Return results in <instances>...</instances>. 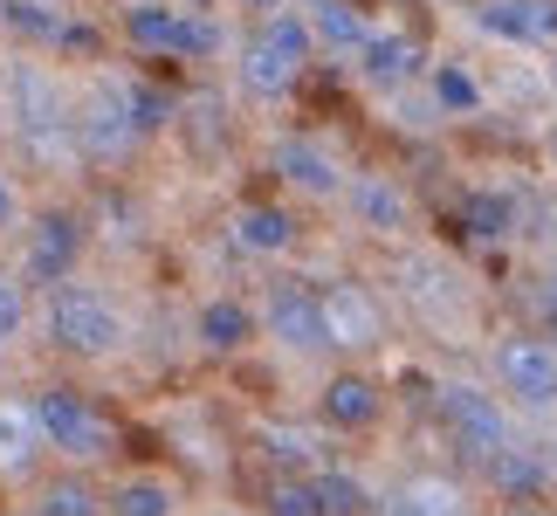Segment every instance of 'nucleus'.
I'll list each match as a JSON object with an SVG mask.
<instances>
[{
    "mask_svg": "<svg viewBox=\"0 0 557 516\" xmlns=\"http://www.w3.org/2000/svg\"><path fill=\"white\" fill-rule=\"evenodd\" d=\"M165 111H173V97H165V90H132V124H138V132H159Z\"/></svg>",
    "mask_w": 557,
    "mask_h": 516,
    "instance_id": "obj_28",
    "label": "nucleus"
},
{
    "mask_svg": "<svg viewBox=\"0 0 557 516\" xmlns=\"http://www.w3.org/2000/svg\"><path fill=\"white\" fill-rule=\"evenodd\" d=\"M200 337L213 344V352H234V344L248 337V310L242 304H207L200 310Z\"/></svg>",
    "mask_w": 557,
    "mask_h": 516,
    "instance_id": "obj_21",
    "label": "nucleus"
},
{
    "mask_svg": "<svg viewBox=\"0 0 557 516\" xmlns=\"http://www.w3.org/2000/svg\"><path fill=\"white\" fill-rule=\"evenodd\" d=\"M317 304H324V337L331 344H345V352H372L379 344V310L358 283H331Z\"/></svg>",
    "mask_w": 557,
    "mask_h": 516,
    "instance_id": "obj_6",
    "label": "nucleus"
},
{
    "mask_svg": "<svg viewBox=\"0 0 557 516\" xmlns=\"http://www.w3.org/2000/svg\"><path fill=\"white\" fill-rule=\"evenodd\" d=\"M289 242H296V228H289L283 207H248V213H242V248L275 255V248H289Z\"/></svg>",
    "mask_w": 557,
    "mask_h": 516,
    "instance_id": "obj_17",
    "label": "nucleus"
},
{
    "mask_svg": "<svg viewBox=\"0 0 557 516\" xmlns=\"http://www.w3.org/2000/svg\"><path fill=\"white\" fill-rule=\"evenodd\" d=\"M35 447H41V414L35 406L0 400V462L21 468V462H35Z\"/></svg>",
    "mask_w": 557,
    "mask_h": 516,
    "instance_id": "obj_13",
    "label": "nucleus"
},
{
    "mask_svg": "<svg viewBox=\"0 0 557 516\" xmlns=\"http://www.w3.org/2000/svg\"><path fill=\"white\" fill-rule=\"evenodd\" d=\"M180 21H186V14H173V8H132V14H124V35H132L138 49L180 56Z\"/></svg>",
    "mask_w": 557,
    "mask_h": 516,
    "instance_id": "obj_15",
    "label": "nucleus"
},
{
    "mask_svg": "<svg viewBox=\"0 0 557 516\" xmlns=\"http://www.w3.org/2000/svg\"><path fill=\"white\" fill-rule=\"evenodd\" d=\"M496 372H503V385H509L523 406H557V352H550V344L509 337L503 352H496Z\"/></svg>",
    "mask_w": 557,
    "mask_h": 516,
    "instance_id": "obj_5",
    "label": "nucleus"
},
{
    "mask_svg": "<svg viewBox=\"0 0 557 516\" xmlns=\"http://www.w3.org/2000/svg\"><path fill=\"white\" fill-rule=\"evenodd\" d=\"M324 420H337V427H372L379 420V385L372 379H331L324 385Z\"/></svg>",
    "mask_w": 557,
    "mask_h": 516,
    "instance_id": "obj_12",
    "label": "nucleus"
},
{
    "mask_svg": "<svg viewBox=\"0 0 557 516\" xmlns=\"http://www.w3.org/2000/svg\"><path fill=\"white\" fill-rule=\"evenodd\" d=\"M399 496L413 503V516H468V509H461V489H455V482H441V476H420V482H406Z\"/></svg>",
    "mask_w": 557,
    "mask_h": 516,
    "instance_id": "obj_18",
    "label": "nucleus"
},
{
    "mask_svg": "<svg viewBox=\"0 0 557 516\" xmlns=\"http://www.w3.org/2000/svg\"><path fill=\"white\" fill-rule=\"evenodd\" d=\"M242 83H248L255 97H283L289 83H296V56H289V49H275L269 35H255V41H248V56H242Z\"/></svg>",
    "mask_w": 557,
    "mask_h": 516,
    "instance_id": "obj_9",
    "label": "nucleus"
},
{
    "mask_svg": "<svg viewBox=\"0 0 557 516\" xmlns=\"http://www.w3.org/2000/svg\"><path fill=\"white\" fill-rule=\"evenodd\" d=\"M441 103H455V111H468V103H475V83H468L461 70H441Z\"/></svg>",
    "mask_w": 557,
    "mask_h": 516,
    "instance_id": "obj_32",
    "label": "nucleus"
},
{
    "mask_svg": "<svg viewBox=\"0 0 557 516\" xmlns=\"http://www.w3.org/2000/svg\"><path fill=\"white\" fill-rule=\"evenodd\" d=\"M262 35L275 41V49H289L296 62L310 56V35H304V21H289V14H275V21H262Z\"/></svg>",
    "mask_w": 557,
    "mask_h": 516,
    "instance_id": "obj_29",
    "label": "nucleus"
},
{
    "mask_svg": "<svg viewBox=\"0 0 557 516\" xmlns=\"http://www.w3.org/2000/svg\"><path fill=\"white\" fill-rule=\"evenodd\" d=\"M441 414L447 427H455V441L468 447V455H496V447L509 441V420H503V406L475 393V385H447L441 393Z\"/></svg>",
    "mask_w": 557,
    "mask_h": 516,
    "instance_id": "obj_4",
    "label": "nucleus"
},
{
    "mask_svg": "<svg viewBox=\"0 0 557 516\" xmlns=\"http://www.w3.org/2000/svg\"><path fill=\"white\" fill-rule=\"evenodd\" d=\"M351 207H358V221H366V228H406V200L385 180H358L351 186Z\"/></svg>",
    "mask_w": 557,
    "mask_h": 516,
    "instance_id": "obj_16",
    "label": "nucleus"
},
{
    "mask_svg": "<svg viewBox=\"0 0 557 516\" xmlns=\"http://www.w3.org/2000/svg\"><path fill=\"white\" fill-rule=\"evenodd\" d=\"M358 56H366V83H379V90H393V83H406L420 70V49L399 35H366L358 41Z\"/></svg>",
    "mask_w": 557,
    "mask_h": 516,
    "instance_id": "obj_10",
    "label": "nucleus"
},
{
    "mask_svg": "<svg viewBox=\"0 0 557 516\" xmlns=\"http://www.w3.org/2000/svg\"><path fill=\"white\" fill-rule=\"evenodd\" d=\"M21 317H28V304H21V283H8V275H0V337H14Z\"/></svg>",
    "mask_w": 557,
    "mask_h": 516,
    "instance_id": "obj_31",
    "label": "nucleus"
},
{
    "mask_svg": "<svg viewBox=\"0 0 557 516\" xmlns=\"http://www.w3.org/2000/svg\"><path fill=\"white\" fill-rule=\"evenodd\" d=\"M310 496H317V516H366V489L351 476H317Z\"/></svg>",
    "mask_w": 557,
    "mask_h": 516,
    "instance_id": "obj_20",
    "label": "nucleus"
},
{
    "mask_svg": "<svg viewBox=\"0 0 557 516\" xmlns=\"http://www.w3.org/2000/svg\"><path fill=\"white\" fill-rule=\"evenodd\" d=\"M41 516H97V496L83 482H55L49 503H41Z\"/></svg>",
    "mask_w": 557,
    "mask_h": 516,
    "instance_id": "obj_26",
    "label": "nucleus"
},
{
    "mask_svg": "<svg viewBox=\"0 0 557 516\" xmlns=\"http://www.w3.org/2000/svg\"><path fill=\"white\" fill-rule=\"evenodd\" d=\"M488 462V476H496V489H509V496H537L544 489V462L530 455V447H496V455H482Z\"/></svg>",
    "mask_w": 557,
    "mask_h": 516,
    "instance_id": "obj_14",
    "label": "nucleus"
},
{
    "mask_svg": "<svg viewBox=\"0 0 557 516\" xmlns=\"http://www.w3.org/2000/svg\"><path fill=\"white\" fill-rule=\"evenodd\" d=\"M269 516H317V496H310V482H275V496H269Z\"/></svg>",
    "mask_w": 557,
    "mask_h": 516,
    "instance_id": "obj_27",
    "label": "nucleus"
},
{
    "mask_svg": "<svg viewBox=\"0 0 557 516\" xmlns=\"http://www.w3.org/2000/svg\"><path fill=\"white\" fill-rule=\"evenodd\" d=\"M76 248H83V234L70 213H41V228H35V248H28V275L35 283H62L76 262Z\"/></svg>",
    "mask_w": 557,
    "mask_h": 516,
    "instance_id": "obj_8",
    "label": "nucleus"
},
{
    "mask_svg": "<svg viewBox=\"0 0 557 516\" xmlns=\"http://www.w3.org/2000/svg\"><path fill=\"white\" fill-rule=\"evenodd\" d=\"M132 138H138V124H132V90L97 83V97L83 103V118H76V145H83L90 159H117Z\"/></svg>",
    "mask_w": 557,
    "mask_h": 516,
    "instance_id": "obj_2",
    "label": "nucleus"
},
{
    "mask_svg": "<svg viewBox=\"0 0 557 516\" xmlns=\"http://www.w3.org/2000/svg\"><path fill=\"white\" fill-rule=\"evenodd\" d=\"M275 172H283L289 186H304V193H337V165L317 152L310 138H283V152H275Z\"/></svg>",
    "mask_w": 557,
    "mask_h": 516,
    "instance_id": "obj_11",
    "label": "nucleus"
},
{
    "mask_svg": "<svg viewBox=\"0 0 557 516\" xmlns=\"http://www.w3.org/2000/svg\"><path fill=\"white\" fill-rule=\"evenodd\" d=\"M379 516H413V503H406V496H393V503H385Z\"/></svg>",
    "mask_w": 557,
    "mask_h": 516,
    "instance_id": "obj_34",
    "label": "nucleus"
},
{
    "mask_svg": "<svg viewBox=\"0 0 557 516\" xmlns=\"http://www.w3.org/2000/svg\"><path fill=\"white\" fill-rule=\"evenodd\" d=\"M269 331L296 344V352H317V344H331L324 337V304L304 290V283H275L269 290Z\"/></svg>",
    "mask_w": 557,
    "mask_h": 516,
    "instance_id": "obj_7",
    "label": "nucleus"
},
{
    "mask_svg": "<svg viewBox=\"0 0 557 516\" xmlns=\"http://www.w3.org/2000/svg\"><path fill=\"white\" fill-rule=\"evenodd\" d=\"M317 35L337 41V49H358L366 41V14L345 8V0H317Z\"/></svg>",
    "mask_w": 557,
    "mask_h": 516,
    "instance_id": "obj_19",
    "label": "nucleus"
},
{
    "mask_svg": "<svg viewBox=\"0 0 557 516\" xmlns=\"http://www.w3.org/2000/svg\"><path fill=\"white\" fill-rule=\"evenodd\" d=\"M49 324H55V337L70 344V352H83V358H103V352H117V344H124V317L111 310V296L76 290V283L55 290Z\"/></svg>",
    "mask_w": 557,
    "mask_h": 516,
    "instance_id": "obj_1",
    "label": "nucleus"
},
{
    "mask_svg": "<svg viewBox=\"0 0 557 516\" xmlns=\"http://www.w3.org/2000/svg\"><path fill=\"white\" fill-rule=\"evenodd\" d=\"M509 207L503 193H475V200H468V234H482V242H496V234H509Z\"/></svg>",
    "mask_w": 557,
    "mask_h": 516,
    "instance_id": "obj_24",
    "label": "nucleus"
},
{
    "mask_svg": "<svg viewBox=\"0 0 557 516\" xmlns=\"http://www.w3.org/2000/svg\"><path fill=\"white\" fill-rule=\"evenodd\" d=\"M8 28H21V35H41V41H49V35H62V21H55L49 8H41V0H8Z\"/></svg>",
    "mask_w": 557,
    "mask_h": 516,
    "instance_id": "obj_25",
    "label": "nucleus"
},
{
    "mask_svg": "<svg viewBox=\"0 0 557 516\" xmlns=\"http://www.w3.org/2000/svg\"><path fill=\"white\" fill-rule=\"evenodd\" d=\"M35 414H41V441H55L62 455H76V462H90V455L111 447V427H103L76 393H41Z\"/></svg>",
    "mask_w": 557,
    "mask_h": 516,
    "instance_id": "obj_3",
    "label": "nucleus"
},
{
    "mask_svg": "<svg viewBox=\"0 0 557 516\" xmlns=\"http://www.w3.org/2000/svg\"><path fill=\"white\" fill-rule=\"evenodd\" d=\"M14 221V186H8V172H0V228Z\"/></svg>",
    "mask_w": 557,
    "mask_h": 516,
    "instance_id": "obj_33",
    "label": "nucleus"
},
{
    "mask_svg": "<svg viewBox=\"0 0 557 516\" xmlns=\"http://www.w3.org/2000/svg\"><path fill=\"white\" fill-rule=\"evenodd\" d=\"M213 49H221L213 21H180V56H213Z\"/></svg>",
    "mask_w": 557,
    "mask_h": 516,
    "instance_id": "obj_30",
    "label": "nucleus"
},
{
    "mask_svg": "<svg viewBox=\"0 0 557 516\" xmlns=\"http://www.w3.org/2000/svg\"><path fill=\"white\" fill-rule=\"evenodd\" d=\"M186 8H213V0H186Z\"/></svg>",
    "mask_w": 557,
    "mask_h": 516,
    "instance_id": "obj_36",
    "label": "nucleus"
},
{
    "mask_svg": "<svg viewBox=\"0 0 557 516\" xmlns=\"http://www.w3.org/2000/svg\"><path fill=\"white\" fill-rule=\"evenodd\" d=\"M509 516H544V509H530V503H517V509H509Z\"/></svg>",
    "mask_w": 557,
    "mask_h": 516,
    "instance_id": "obj_35",
    "label": "nucleus"
},
{
    "mask_svg": "<svg viewBox=\"0 0 557 516\" xmlns=\"http://www.w3.org/2000/svg\"><path fill=\"white\" fill-rule=\"evenodd\" d=\"M255 8H275V0H255Z\"/></svg>",
    "mask_w": 557,
    "mask_h": 516,
    "instance_id": "obj_37",
    "label": "nucleus"
},
{
    "mask_svg": "<svg viewBox=\"0 0 557 516\" xmlns=\"http://www.w3.org/2000/svg\"><path fill=\"white\" fill-rule=\"evenodd\" d=\"M111 509L117 516H173V496H165V482H124Z\"/></svg>",
    "mask_w": 557,
    "mask_h": 516,
    "instance_id": "obj_23",
    "label": "nucleus"
},
{
    "mask_svg": "<svg viewBox=\"0 0 557 516\" xmlns=\"http://www.w3.org/2000/svg\"><path fill=\"white\" fill-rule=\"evenodd\" d=\"M475 21L496 28V35H509V41H537V28H530V0H482Z\"/></svg>",
    "mask_w": 557,
    "mask_h": 516,
    "instance_id": "obj_22",
    "label": "nucleus"
}]
</instances>
